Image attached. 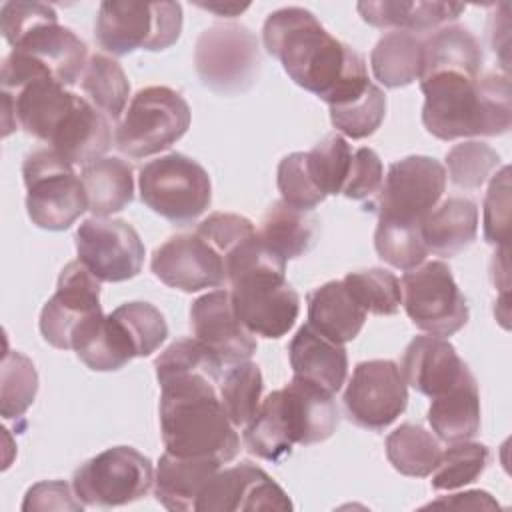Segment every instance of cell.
I'll return each instance as SVG.
<instances>
[{
	"mask_svg": "<svg viewBox=\"0 0 512 512\" xmlns=\"http://www.w3.org/2000/svg\"><path fill=\"white\" fill-rule=\"evenodd\" d=\"M154 368L166 452L220 464L234 460L240 436L218 394L226 364L198 338H178L154 360Z\"/></svg>",
	"mask_w": 512,
	"mask_h": 512,
	"instance_id": "obj_1",
	"label": "cell"
},
{
	"mask_svg": "<svg viewBox=\"0 0 512 512\" xmlns=\"http://www.w3.org/2000/svg\"><path fill=\"white\" fill-rule=\"evenodd\" d=\"M250 4H200V8H204V10H210V12H216V14H222V16H228V18H232V16H236V14H240V12H244L246 8H248Z\"/></svg>",
	"mask_w": 512,
	"mask_h": 512,
	"instance_id": "obj_51",
	"label": "cell"
},
{
	"mask_svg": "<svg viewBox=\"0 0 512 512\" xmlns=\"http://www.w3.org/2000/svg\"><path fill=\"white\" fill-rule=\"evenodd\" d=\"M400 372L406 386L428 398H436L462 380L470 368L446 338L428 334L416 336L406 346Z\"/></svg>",
	"mask_w": 512,
	"mask_h": 512,
	"instance_id": "obj_21",
	"label": "cell"
},
{
	"mask_svg": "<svg viewBox=\"0 0 512 512\" xmlns=\"http://www.w3.org/2000/svg\"><path fill=\"white\" fill-rule=\"evenodd\" d=\"M352 152L354 150L350 148L348 140L338 132L324 136L312 150L306 152L308 172L324 196L342 194L352 162Z\"/></svg>",
	"mask_w": 512,
	"mask_h": 512,
	"instance_id": "obj_40",
	"label": "cell"
},
{
	"mask_svg": "<svg viewBox=\"0 0 512 512\" xmlns=\"http://www.w3.org/2000/svg\"><path fill=\"white\" fill-rule=\"evenodd\" d=\"M22 178L28 190V218L42 230H66L88 210L80 176L74 172V166L50 146L26 154Z\"/></svg>",
	"mask_w": 512,
	"mask_h": 512,
	"instance_id": "obj_5",
	"label": "cell"
},
{
	"mask_svg": "<svg viewBox=\"0 0 512 512\" xmlns=\"http://www.w3.org/2000/svg\"><path fill=\"white\" fill-rule=\"evenodd\" d=\"M276 184L282 202L300 210H312L326 198L308 172L306 152H292L280 160Z\"/></svg>",
	"mask_w": 512,
	"mask_h": 512,
	"instance_id": "obj_44",
	"label": "cell"
},
{
	"mask_svg": "<svg viewBox=\"0 0 512 512\" xmlns=\"http://www.w3.org/2000/svg\"><path fill=\"white\" fill-rule=\"evenodd\" d=\"M80 88L108 120H118L126 112L130 82L114 58L100 52L92 54L80 78Z\"/></svg>",
	"mask_w": 512,
	"mask_h": 512,
	"instance_id": "obj_34",
	"label": "cell"
},
{
	"mask_svg": "<svg viewBox=\"0 0 512 512\" xmlns=\"http://www.w3.org/2000/svg\"><path fill=\"white\" fill-rule=\"evenodd\" d=\"M400 288L402 306L416 328L444 338L466 326L470 310L446 262L430 260L404 272Z\"/></svg>",
	"mask_w": 512,
	"mask_h": 512,
	"instance_id": "obj_11",
	"label": "cell"
},
{
	"mask_svg": "<svg viewBox=\"0 0 512 512\" xmlns=\"http://www.w3.org/2000/svg\"><path fill=\"white\" fill-rule=\"evenodd\" d=\"M154 276L170 288L198 292L228 282L222 256L200 234H176L162 242L150 260Z\"/></svg>",
	"mask_w": 512,
	"mask_h": 512,
	"instance_id": "obj_17",
	"label": "cell"
},
{
	"mask_svg": "<svg viewBox=\"0 0 512 512\" xmlns=\"http://www.w3.org/2000/svg\"><path fill=\"white\" fill-rule=\"evenodd\" d=\"M428 506H454V508H498V502L484 490H470L452 494L430 502Z\"/></svg>",
	"mask_w": 512,
	"mask_h": 512,
	"instance_id": "obj_50",
	"label": "cell"
},
{
	"mask_svg": "<svg viewBox=\"0 0 512 512\" xmlns=\"http://www.w3.org/2000/svg\"><path fill=\"white\" fill-rule=\"evenodd\" d=\"M84 504L62 480H44L34 484L22 502V510H82Z\"/></svg>",
	"mask_w": 512,
	"mask_h": 512,
	"instance_id": "obj_49",
	"label": "cell"
},
{
	"mask_svg": "<svg viewBox=\"0 0 512 512\" xmlns=\"http://www.w3.org/2000/svg\"><path fill=\"white\" fill-rule=\"evenodd\" d=\"M100 314V280L80 260H72L40 312V332L50 346L72 350L76 334Z\"/></svg>",
	"mask_w": 512,
	"mask_h": 512,
	"instance_id": "obj_13",
	"label": "cell"
},
{
	"mask_svg": "<svg viewBox=\"0 0 512 512\" xmlns=\"http://www.w3.org/2000/svg\"><path fill=\"white\" fill-rule=\"evenodd\" d=\"M428 252L452 258L472 246L478 234V206L466 196L440 200L420 224Z\"/></svg>",
	"mask_w": 512,
	"mask_h": 512,
	"instance_id": "obj_24",
	"label": "cell"
},
{
	"mask_svg": "<svg viewBox=\"0 0 512 512\" xmlns=\"http://www.w3.org/2000/svg\"><path fill=\"white\" fill-rule=\"evenodd\" d=\"M464 4L456 2H402V0H380V2H358L356 10L362 20L374 28H394L402 32H430L454 22L462 12Z\"/></svg>",
	"mask_w": 512,
	"mask_h": 512,
	"instance_id": "obj_27",
	"label": "cell"
},
{
	"mask_svg": "<svg viewBox=\"0 0 512 512\" xmlns=\"http://www.w3.org/2000/svg\"><path fill=\"white\" fill-rule=\"evenodd\" d=\"M154 486L148 456L132 446H112L74 470L72 488L84 506H124L140 500Z\"/></svg>",
	"mask_w": 512,
	"mask_h": 512,
	"instance_id": "obj_10",
	"label": "cell"
},
{
	"mask_svg": "<svg viewBox=\"0 0 512 512\" xmlns=\"http://www.w3.org/2000/svg\"><path fill=\"white\" fill-rule=\"evenodd\" d=\"M184 96L168 86L140 88L114 132V146L130 158L154 156L176 144L190 128Z\"/></svg>",
	"mask_w": 512,
	"mask_h": 512,
	"instance_id": "obj_7",
	"label": "cell"
},
{
	"mask_svg": "<svg viewBox=\"0 0 512 512\" xmlns=\"http://www.w3.org/2000/svg\"><path fill=\"white\" fill-rule=\"evenodd\" d=\"M76 252L100 282H124L140 274L146 250L128 222L92 216L76 230Z\"/></svg>",
	"mask_w": 512,
	"mask_h": 512,
	"instance_id": "obj_15",
	"label": "cell"
},
{
	"mask_svg": "<svg viewBox=\"0 0 512 512\" xmlns=\"http://www.w3.org/2000/svg\"><path fill=\"white\" fill-rule=\"evenodd\" d=\"M500 166V154L478 140L454 144L446 152V168L450 182L462 190L480 188Z\"/></svg>",
	"mask_w": 512,
	"mask_h": 512,
	"instance_id": "obj_43",
	"label": "cell"
},
{
	"mask_svg": "<svg viewBox=\"0 0 512 512\" xmlns=\"http://www.w3.org/2000/svg\"><path fill=\"white\" fill-rule=\"evenodd\" d=\"M182 32V6L178 2H102L96 16L94 38L114 56L134 50L160 52L176 44Z\"/></svg>",
	"mask_w": 512,
	"mask_h": 512,
	"instance_id": "obj_6",
	"label": "cell"
},
{
	"mask_svg": "<svg viewBox=\"0 0 512 512\" xmlns=\"http://www.w3.org/2000/svg\"><path fill=\"white\" fill-rule=\"evenodd\" d=\"M438 438L420 424H402L386 436V458L404 476L426 478L440 460Z\"/></svg>",
	"mask_w": 512,
	"mask_h": 512,
	"instance_id": "obj_33",
	"label": "cell"
},
{
	"mask_svg": "<svg viewBox=\"0 0 512 512\" xmlns=\"http://www.w3.org/2000/svg\"><path fill=\"white\" fill-rule=\"evenodd\" d=\"M422 42L424 62L420 78L434 72H462L474 78L482 76L484 54L478 38L468 28L442 26Z\"/></svg>",
	"mask_w": 512,
	"mask_h": 512,
	"instance_id": "obj_29",
	"label": "cell"
},
{
	"mask_svg": "<svg viewBox=\"0 0 512 512\" xmlns=\"http://www.w3.org/2000/svg\"><path fill=\"white\" fill-rule=\"evenodd\" d=\"M420 90L422 124L440 140L500 136L510 130L508 74L474 78L462 72H434L420 78Z\"/></svg>",
	"mask_w": 512,
	"mask_h": 512,
	"instance_id": "obj_3",
	"label": "cell"
},
{
	"mask_svg": "<svg viewBox=\"0 0 512 512\" xmlns=\"http://www.w3.org/2000/svg\"><path fill=\"white\" fill-rule=\"evenodd\" d=\"M424 42L418 34L392 30L384 34L370 52L374 78L386 88H402L420 78Z\"/></svg>",
	"mask_w": 512,
	"mask_h": 512,
	"instance_id": "obj_32",
	"label": "cell"
},
{
	"mask_svg": "<svg viewBox=\"0 0 512 512\" xmlns=\"http://www.w3.org/2000/svg\"><path fill=\"white\" fill-rule=\"evenodd\" d=\"M38 392V374L28 356L16 350H6L0 376V414L20 418L32 406Z\"/></svg>",
	"mask_w": 512,
	"mask_h": 512,
	"instance_id": "obj_39",
	"label": "cell"
},
{
	"mask_svg": "<svg viewBox=\"0 0 512 512\" xmlns=\"http://www.w3.org/2000/svg\"><path fill=\"white\" fill-rule=\"evenodd\" d=\"M384 182V168L380 156L372 148H356L352 152V162L348 178L342 188V196L350 200H366L380 192Z\"/></svg>",
	"mask_w": 512,
	"mask_h": 512,
	"instance_id": "obj_46",
	"label": "cell"
},
{
	"mask_svg": "<svg viewBox=\"0 0 512 512\" xmlns=\"http://www.w3.org/2000/svg\"><path fill=\"white\" fill-rule=\"evenodd\" d=\"M52 16H58L56 10L42 2H6L0 8L2 36L10 46H14L16 40L24 36L32 26Z\"/></svg>",
	"mask_w": 512,
	"mask_h": 512,
	"instance_id": "obj_48",
	"label": "cell"
},
{
	"mask_svg": "<svg viewBox=\"0 0 512 512\" xmlns=\"http://www.w3.org/2000/svg\"><path fill=\"white\" fill-rule=\"evenodd\" d=\"M80 180L86 190L88 210L106 218L124 210L134 198L132 166L116 156H104L82 166Z\"/></svg>",
	"mask_w": 512,
	"mask_h": 512,
	"instance_id": "obj_30",
	"label": "cell"
},
{
	"mask_svg": "<svg viewBox=\"0 0 512 512\" xmlns=\"http://www.w3.org/2000/svg\"><path fill=\"white\" fill-rule=\"evenodd\" d=\"M510 226V168L502 166L490 180L484 198V240L506 248Z\"/></svg>",
	"mask_w": 512,
	"mask_h": 512,
	"instance_id": "obj_45",
	"label": "cell"
},
{
	"mask_svg": "<svg viewBox=\"0 0 512 512\" xmlns=\"http://www.w3.org/2000/svg\"><path fill=\"white\" fill-rule=\"evenodd\" d=\"M220 462L206 458H182L164 452L154 472L156 500L174 512L196 510V502L208 480L220 470Z\"/></svg>",
	"mask_w": 512,
	"mask_h": 512,
	"instance_id": "obj_25",
	"label": "cell"
},
{
	"mask_svg": "<svg viewBox=\"0 0 512 512\" xmlns=\"http://www.w3.org/2000/svg\"><path fill=\"white\" fill-rule=\"evenodd\" d=\"M264 378L258 364L250 360L228 364L218 382L222 406L236 428L246 426L262 402Z\"/></svg>",
	"mask_w": 512,
	"mask_h": 512,
	"instance_id": "obj_35",
	"label": "cell"
},
{
	"mask_svg": "<svg viewBox=\"0 0 512 512\" xmlns=\"http://www.w3.org/2000/svg\"><path fill=\"white\" fill-rule=\"evenodd\" d=\"M230 286L234 312L252 334L280 338L294 326L300 314V296L286 276H252Z\"/></svg>",
	"mask_w": 512,
	"mask_h": 512,
	"instance_id": "obj_16",
	"label": "cell"
},
{
	"mask_svg": "<svg viewBox=\"0 0 512 512\" xmlns=\"http://www.w3.org/2000/svg\"><path fill=\"white\" fill-rule=\"evenodd\" d=\"M256 34L244 24H214L194 48V66L202 84L218 94H240L254 86L260 74Z\"/></svg>",
	"mask_w": 512,
	"mask_h": 512,
	"instance_id": "obj_9",
	"label": "cell"
},
{
	"mask_svg": "<svg viewBox=\"0 0 512 512\" xmlns=\"http://www.w3.org/2000/svg\"><path fill=\"white\" fill-rule=\"evenodd\" d=\"M12 50L22 52L42 66L58 84H76L88 64V48L70 28L58 24V16L38 22L16 40Z\"/></svg>",
	"mask_w": 512,
	"mask_h": 512,
	"instance_id": "obj_20",
	"label": "cell"
},
{
	"mask_svg": "<svg viewBox=\"0 0 512 512\" xmlns=\"http://www.w3.org/2000/svg\"><path fill=\"white\" fill-rule=\"evenodd\" d=\"M446 178V168L430 156H406L392 162L376 198L378 218L420 226L442 200Z\"/></svg>",
	"mask_w": 512,
	"mask_h": 512,
	"instance_id": "obj_12",
	"label": "cell"
},
{
	"mask_svg": "<svg viewBox=\"0 0 512 512\" xmlns=\"http://www.w3.org/2000/svg\"><path fill=\"white\" fill-rule=\"evenodd\" d=\"M386 116V94L370 82V86L356 98L330 106L332 126L352 140H362L374 134Z\"/></svg>",
	"mask_w": 512,
	"mask_h": 512,
	"instance_id": "obj_41",
	"label": "cell"
},
{
	"mask_svg": "<svg viewBox=\"0 0 512 512\" xmlns=\"http://www.w3.org/2000/svg\"><path fill=\"white\" fill-rule=\"evenodd\" d=\"M110 144V120L88 98L78 94L48 142L72 166H86L104 158Z\"/></svg>",
	"mask_w": 512,
	"mask_h": 512,
	"instance_id": "obj_22",
	"label": "cell"
},
{
	"mask_svg": "<svg viewBox=\"0 0 512 512\" xmlns=\"http://www.w3.org/2000/svg\"><path fill=\"white\" fill-rule=\"evenodd\" d=\"M366 312L342 280H330L308 294V324L324 338L346 344L364 328Z\"/></svg>",
	"mask_w": 512,
	"mask_h": 512,
	"instance_id": "obj_26",
	"label": "cell"
},
{
	"mask_svg": "<svg viewBox=\"0 0 512 512\" xmlns=\"http://www.w3.org/2000/svg\"><path fill=\"white\" fill-rule=\"evenodd\" d=\"M342 282L366 314L392 316L402 304L400 280L384 268L348 272Z\"/></svg>",
	"mask_w": 512,
	"mask_h": 512,
	"instance_id": "obj_38",
	"label": "cell"
},
{
	"mask_svg": "<svg viewBox=\"0 0 512 512\" xmlns=\"http://www.w3.org/2000/svg\"><path fill=\"white\" fill-rule=\"evenodd\" d=\"M254 232L256 228L246 216L232 212H212L196 228V234L208 240L214 246V250L222 256V260L238 242H242L246 236Z\"/></svg>",
	"mask_w": 512,
	"mask_h": 512,
	"instance_id": "obj_47",
	"label": "cell"
},
{
	"mask_svg": "<svg viewBox=\"0 0 512 512\" xmlns=\"http://www.w3.org/2000/svg\"><path fill=\"white\" fill-rule=\"evenodd\" d=\"M262 42L300 88L328 106L344 104L370 86L364 56L334 38L306 8L274 10L264 22Z\"/></svg>",
	"mask_w": 512,
	"mask_h": 512,
	"instance_id": "obj_2",
	"label": "cell"
},
{
	"mask_svg": "<svg viewBox=\"0 0 512 512\" xmlns=\"http://www.w3.org/2000/svg\"><path fill=\"white\" fill-rule=\"evenodd\" d=\"M288 358L296 378L308 380L330 394H336L346 382L348 354L344 344L324 338L310 324L300 326L292 336Z\"/></svg>",
	"mask_w": 512,
	"mask_h": 512,
	"instance_id": "obj_23",
	"label": "cell"
},
{
	"mask_svg": "<svg viewBox=\"0 0 512 512\" xmlns=\"http://www.w3.org/2000/svg\"><path fill=\"white\" fill-rule=\"evenodd\" d=\"M428 422L432 432L450 444L470 440L480 432V392L472 372L444 394L432 398Z\"/></svg>",
	"mask_w": 512,
	"mask_h": 512,
	"instance_id": "obj_28",
	"label": "cell"
},
{
	"mask_svg": "<svg viewBox=\"0 0 512 512\" xmlns=\"http://www.w3.org/2000/svg\"><path fill=\"white\" fill-rule=\"evenodd\" d=\"M138 188L142 202L176 226L192 224L212 202L206 168L180 152L146 162L138 172Z\"/></svg>",
	"mask_w": 512,
	"mask_h": 512,
	"instance_id": "obj_8",
	"label": "cell"
},
{
	"mask_svg": "<svg viewBox=\"0 0 512 512\" xmlns=\"http://www.w3.org/2000/svg\"><path fill=\"white\" fill-rule=\"evenodd\" d=\"M408 404V390L400 366L392 360H364L356 364L344 392L348 418L366 430L390 426Z\"/></svg>",
	"mask_w": 512,
	"mask_h": 512,
	"instance_id": "obj_14",
	"label": "cell"
},
{
	"mask_svg": "<svg viewBox=\"0 0 512 512\" xmlns=\"http://www.w3.org/2000/svg\"><path fill=\"white\" fill-rule=\"evenodd\" d=\"M126 332L134 356H150L168 336V324L162 312L150 302H126L110 312Z\"/></svg>",
	"mask_w": 512,
	"mask_h": 512,
	"instance_id": "obj_42",
	"label": "cell"
},
{
	"mask_svg": "<svg viewBox=\"0 0 512 512\" xmlns=\"http://www.w3.org/2000/svg\"><path fill=\"white\" fill-rule=\"evenodd\" d=\"M196 510H292L288 494L260 466L240 462L218 470L204 486Z\"/></svg>",
	"mask_w": 512,
	"mask_h": 512,
	"instance_id": "obj_18",
	"label": "cell"
},
{
	"mask_svg": "<svg viewBox=\"0 0 512 512\" xmlns=\"http://www.w3.org/2000/svg\"><path fill=\"white\" fill-rule=\"evenodd\" d=\"M374 248L386 264L404 272L420 266L430 254L422 240L418 224H404L384 218H378Z\"/></svg>",
	"mask_w": 512,
	"mask_h": 512,
	"instance_id": "obj_37",
	"label": "cell"
},
{
	"mask_svg": "<svg viewBox=\"0 0 512 512\" xmlns=\"http://www.w3.org/2000/svg\"><path fill=\"white\" fill-rule=\"evenodd\" d=\"M190 328L194 338L226 366L250 360L258 346L254 334L238 320L228 290H214L196 298L190 306Z\"/></svg>",
	"mask_w": 512,
	"mask_h": 512,
	"instance_id": "obj_19",
	"label": "cell"
},
{
	"mask_svg": "<svg viewBox=\"0 0 512 512\" xmlns=\"http://www.w3.org/2000/svg\"><path fill=\"white\" fill-rule=\"evenodd\" d=\"M318 220L310 210L294 208L282 200L274 202L262 216L258 236L286 262L304 256L316 242Z\"/></svg>",
	"mask_w": 512,
	"mask_h": 512,
	"instance_id": "obj_31",
	"label": "cell"
},
{
	"mask_svg": "<svg viewBox=\"0 0 512 512\" xmlns=\"http://www.w3.org/2000/svg\"><path fill=\"white\" fill-rule=\"evenodd\" d=\"M332 396L294 376L284 388L270 392L244 426L246 450L278 462L292 452L294 444L310 446L328 440L338 426V408Z\"/></svg>",
	"mask_w": 512,
	"mask_h": 512,
	"instance_id": "obj_4",
	"label": "cell"
},
{
	"mask_svg": "<svg viewBox=\"0 0 512 512\" xmlns=\"http://www.w3.org/2000/svg\"><path fill=\"white\" fill-rule=\"evenodd\" d=\"M490 450L482 442L462 440L452 442L442 454L432 470V488L436 490H456L472 484L488 466Z\"/></svg>",
	"mask_w": 512,
	"mask_h": 512,
	"instance_id": "obj_36",
	"label": "cell"
}]
</instances>
